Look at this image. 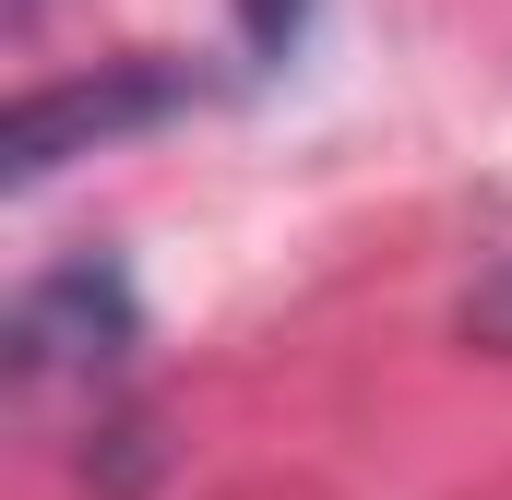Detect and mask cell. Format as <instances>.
Masks as SVG:
<instances>
[{"mask_svg": "<svg viewBox=\"0 0 512 500\" xmlns=\"http://www.w3.org/2000/svg\"><path fill=\"white\" fill-rule=\"evenodd\" d=\"M0 12H12V24H36V0H0Z\"/></svg>", "mask_w": 512, "mask_h": 500, "instance_id": "4", "label": "cell"}, {"mask_svg": "<svg viewBox=\"0 0 512 500\" xmlns=\"http://www.w3.org/2000/svg\"><path fill=\"white\" fill-rule=\"evenodd\" d=\"M203 84L179 72V60H108V72H60V84H36L12 131H0V191H36V179H60L72 155H96V143H120V131H155L179 120Z\"/></svg>", "mask_w": 512, "mask_h": 500, "instance_id": "2", "label": "cell"}, {"mask_svg": "<svg viewBox=\"0 0 512 500\" xmlns=\"http://www.w3.org/2000/svg\"><path fill=\"white\" fill-rule=\"evenodd\" d=\"M227 24H239V60H251V72H286V60L310 48L322 0H227Z\"/></svg>", "mask_w": 512, "mask_h": 500, "instance_id": "3", "label": "cell"}, {"mask_svg": "<svg viewBox=\"0 0 512 500\" xmlns=\"http://www.w3.org/2000/svg\"><path fill=\"white\" fill-rule=\"evenodd\" d=\"M131 346H143V298L108 250H72L48 274H24V298H12V393L24 405H48V393L108 405L131 381Z\"/></svg>", "mask_w": 512, "mask_h": 500, "instance_id": "1", "label": "cell"}]
</instances>
